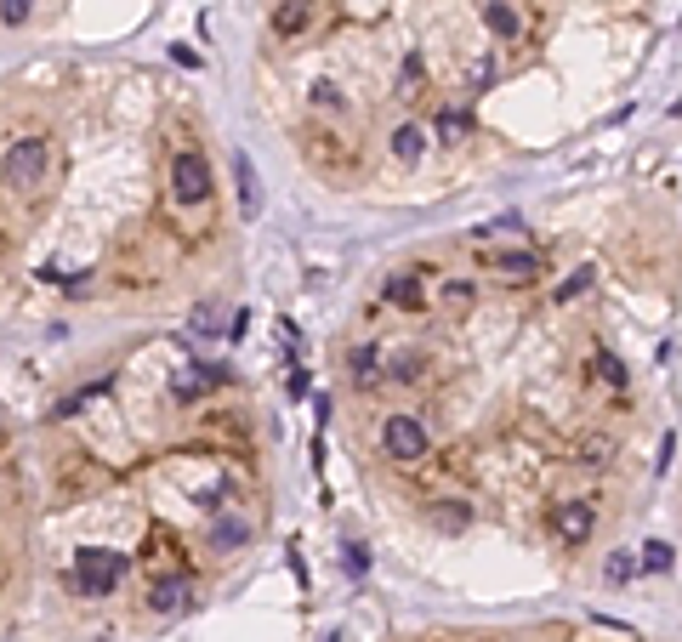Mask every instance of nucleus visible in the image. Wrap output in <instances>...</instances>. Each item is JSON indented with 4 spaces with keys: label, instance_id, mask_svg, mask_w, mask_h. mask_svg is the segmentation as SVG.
I'll use <instances>...</instances> for the list:
<instances>
[{
    "label": "nucleus",
    "instance_id": "nucleus-1",
    "mask_svg": "<svg viewBox=\"0 0 682 642\" xmlns=\"http://www.w3.org/2000/svg\"><path fill=\"white\" fill-rule=\"evenodd\" d=\"M46 160H52L46 137H17L6 148V160H0V182H6L12 194H29V188H40V177H46Z\"/></svg>",
    "mask_w": 682,
    "mask_h": 642
},
{
    "label": "nucleus",
    "instance_id": "nucleus-2",
    "mask_svg": "<svg viewBox=\"0 0 682 642\" xmlns=\"http://www.w3.org/2000/svg\"><path fill=\"white\" fill-rule=\"evenodd\" d=\"M120 580V558L114 551H102V546H80L74 551V569H69V586L80 597H109Z\"/></svg>",
    "mask_w": 682,
    "mask_h": 642
},
{
    "label": "nucleus",
    "instance_id": "nucleus-3",
    "mask_svg": "<svg viewBox=\"0 0 682 642\" xmlns=\"http://www.w3.org/2000/svg\"><path fill=\"white\" fill-rule=\"evenodd\" d=\"M381 449H387L398 466H415L426 449H433V433H426L415 415H387L381 421Z\"/></svg>",
    "mask_w": 682,
    "mask_h": 642
},
{
    "label": "nucleus",
    "instance_id": "nucleus-4",
    "mask_svg": "<svg viewBox=\"0 0 682 642\" xmlns=\"http://www.w3.org/2000/svg\"><path fill=\"white\" fill-rule=\"evenodd\" d=\"M170 199L177 205H205L210 199V165H205L200 148H182L170 160Z\"/></svg>",
    "mask_w": 682,
    "mask_h": 642
},
{
    "label": "nucleus",
    "instance_id": "nucleus-5",
    "mask_svg": "<svg viewBox=\"0 0 682 642\" xmlns=\"http://www.w3.org/2000/svg\"><path fill=\"white\" fill-rule=\"evenodd\" d=\"M325 12H330V0H279V6H273V29L285 40H302V34H313L325 24Z\"/></svg>",
    "mask_w": 682,
    "mask_h": 642
},
{
    "label": "nucleus",
    "instance_id": "nucleus-6",
    "mask_svg": "<svg viewBox=\"0 0 682 642\" xmlns=\"http://www.w3.org/2000/svg\"><path fill=\"white\" fill-rule=\"evenodd\" d=\"M551 523H558V534H563L569 546H586V540H591V529H597V511H591V501H563Z\"/></svg>",
    "mask_w": 682,
    "mask_h": 642
},
{
    "label": "nucleus",
    "instance_id": "nucleus-7",
    "mask_svg": "<svg viewBox=\"0 0 682 642\" xmlns=\"http://www.w3.org/2000/svg\"><path fill=\"white\" fill-rule=\"evenodd\" d=\"M483 268H495L501 279H541V256L535 250H483Z\"/></svg>",
    "mask_w": 682,
    "mask_h": 642
},
{
    "label": "nucleus",
    "instance_id": "nucleus-8",
    "mask_svg": "<svg viewBox=\"0 0 682 642\" xmlns=\"http://www.w3.org/2000/svg\"><path fill=\"white\" fill-rule=\"evenodd\" d=\"M483 24H489V34H495V40H518L523 34V12L518 6H512V0H483Z\"/></svg>",
    "mask_w": 682,
    "mask_h": 642
},
{
    "label": "nucleus",
    "instance_id": "nucleus-9",
    "mask_svg": "<svg viewBox=\"0 0 682 642\" xmlns=\"http://www.w3.org/2000/svg\"><path fill=\"white\" fill-rule=\"evenodd\" d=\"M381 296H387L393 307H404V313L426 307V296H421V279H415V273H387V279H381Z\"/></svg>",
    "mask_w": 682,
    "mask_h": 642
},
{
    "label": "nucleus",
    "instance_id": "nucleus-10",
    "mask_svg": "<svg viewBox=\"0 0 682 642\" xmlns=\"http://www.w3.org/2000/svg\"><path fill=\"white\" fill-rule=\"evenodd\" d=\"M210 381H217V370H205V364H188V370L170 375V398H182V404H194Z\"/></svg>",
    "mask_w": 682,
    "mask_h": 642
},
{
    "label": "nucleus",
    "instance_id": "nucleus-11",
    "mask_svg": "<svg viewBox=\"0 0 682 642\" xmlns=\"http://www.w3.org/2000/svg\"><path fill=\"white\" fill-rule=\"evenodd\" d=\"M148 608L154 614H182L188 608V586L182 580H154L148 586Z\"/></svg>",
    "mask_w": 682,
    "mask_h": 642
},
{
    "label": "nucleus",
    "instance_id": "nucleus-12",
    "mask_svg": "<svg viewBox=\"0 0 682 642\" xmlns=\"http://www.w3.org/2000/svg\"><path fill=\"white\" fill-rule=\"evenodd\" d=\"M250 540V523L245 518H217V523H210V546H217V551H239Z\"/></svg>",
    "mask_w": 682,
    "mask_h": 642
},
{
    "label": "nucleus",
    "instance_id": "nucleus-13",
    "mask_svg": "<svg viewBox=\"0 0 682 642\" xmlns=\"http://www.w3.org/2000/svg\"><path fill=\"white\" fill-rule=\"evenodd\" d=\"M347 370H353L358 387H375V381H381V353L375 347H353L347 353Z\"/></svg>",
    "mask_w": 682,
    "mask_h": 642
},
{
    "label": "nucleus",
    "instance_id": "nucleus-14",
    "mask_svg": "<svg viewBox=\"0 0 682 642\" xmlns=\"http://www.w3.org/2000/svg\"><path fill=\"white\" fill-rule=\"evenodd\" d=\"M421 148H426V131H421V125H398V131H393V154H398L404 165H415Z\"/></svg>",
    "mask_w": 682,
    "mask_h": 642
},
{
    "label": "nucleus",
    "instance_id": "nucleus-15",
    "mask_svg": "<svg viewBox=\"0 0 682 642\" xmlns=\"http://www.w3.org/2000/svg\"><path fill=\"white\" fill-rule=\"evenodd\" d=\"M233 170H239V205H245V217H256V210H262V194H256V170H250V160L239 154V160H233Z\"/></svg>",
    "mask_w": 682,
    "mask_h": 642
},
{
    "label": "nucleus",
    "instance_id": "nucleus-16",
    "mask_svg": "<svg viewBox=\"0 0 682 642\" xmlns=\"http://www.w3.org/2000/svg\"><path fill=\"white\" fill-rule=\"evenodd\" d=\"M433 131H438L443 142H461L466 131H473V114H461V109H443V114L433 120Z\"/></svg>",
    "mask_w": 682,
    "mask_h": 642
},
{
    "label": "nucleus",
    "instance_id": "nucleus-17",
    "mask_svg": "<svg viewBox=\"0 0 682 642\" xmlns=\"http://www.w3.org/2000/svg\"><path fill=\"white\" fill-rule=\"evenodd\" d=\"M637 563H643V574H666L677 563V551L666 540H643V558H637Z\"/></svg>",
    "mask_w": 682,
    "mask_h": 642
},
{
    "label": "nucleus",
    "instance_id": "nucleus-18",
    "mask_svg": "<svg viewBox=\"0 0 682 642\" xmlns=\"http://www.w3.org/2000/svg\"><path fill=\"white\" fill-rule=\"evenodd\" d=\"M421 69H426L421 52H410V57L398 63V97H421Z\"/></svg>",
    "mask_w": 682,
    "mask_h": 642
},
{
    "label": "nucleus",
    "instance_id": "nucleus-19",
    "mask_svg": "<svg viewBox=\"0 0 682 642\" xmlns=\"http://www.w3.org/2000/svg\"><path fill=\"white\" fill-rule=\"evenodd\" d=\"M591 375L603 381V387H626V364L614 358V353H597V358H591Z\"/></svg>",
    "mask_w": 682,
    "mask_h": 642
},
{
    "label": "nucleus",
    "instance_id": "nucleus-20",
    "mask_svg": "<svg viewBox=\"0 0 682 642\" xmlns=\"http://www.w3.org/2000/svg\"><path fill=\"white\" fill-rule=\"evenodd\" d=\"M387 375H393V381H404V387H415V381L426 375V358H421V353H404V358L393 364V370H387Z\"/></svg>",
    "mask_w": 682,
    "mask_h": 642
},
{
    "label": "nucleus",
    "instance_id": "nucleus-21",
    "mask_svg": "<svg viewBox=\"0 0 682 642\" xmlns=\"http://www.w3.org/2000/svg\"><path fill=\"white\" fill-rule=\"evenodd\" d=\"M637 569H643V563H637V558H631V551H614V558L603 563V574H609V586H626V580H631V574H637Z\"/></svg>",
    "mask_w": 682,
    "mask_h": 642
},
{
    "label": "nucleus",
    "instance_id": "nucleus-22",
    "mask_svg": "<svg viewBox=\"0 0 682 642\" xmlns=\"http://www.w3.org/2000/svg\"><path fill=\"white\" fill-rule=\"evenodd\" d=\"M609 455H614V449H609V438H586V443H580V455H574V461H580L586 472H597V466H609Z\"/></svg>",
    "mask_w": 682,
    "mask_h": 642
},
{
    "label": "nucleus",
    "instance_id": "nucleus-23",
    "mask_svg": "<svg viewBox=\"0 0 682 642\" xmlns=\"http://www.w3.org/2000/svg\"><path fill=\"white\" fill-rule=\"evenodd\" d=\"M466 518H473V511H466L461 501H438V506H433V523H438V529H466Z\"/></svg>",
    "mask_w": 682,
    "mask_h": 642
},
{
    "label": "nucleus",
    "instance_id": "nucleus-24",
    "mask_svg": "<svg viewBox=\"0 0 682 642\" xmlns=\"http://www.w3.org/2000/svg\"><path fill=\"white\" fill-rule=\"evenodd\" d=\"M102 393H109V381H92V387H80L74 398H63L57 415H80V404H85V398H102Z\"/></svg>",
    "mask_w": 682,
    "mask_h": 642
},
{
    "label": "nucleus",
    "instance_id": "nucleus-25",
    "mask_svg": "<svg viewBox=\"0 0 682 642\" xmlns=\"http://www.w3.org/2000/svg\"><path fill=\"white\" fill-rule=\"evenodd\" d=\"M586 290H591V268H580V273H574V279H563V285H558V302L569 307L574 296H586Z\"/></svg>",
    "mask_w": 682,
    "mask_h": 642
},
{
    "label": "nucleus",
    "instance_id": "nucleus-26",
    "mask_svg": "<svg viewBox=\"0 0 682 642\" xmlns=\"http://www.w3.org/2000/svg\"><path fill=\"white\" fill-rule=\"evenodd\" d=\"M29 12H34V0H0V24H29Z\"/></svg>",
    "mask_w": 682,
    "mask_h": 642
},
{
    "label": "nucleus",
    "instance_id": "nucleus-27",
    "mask_svg": "<svg viewBox=\"0 0 682 642\" xmlns=\"http://www.w3.org/2000/svg\"><path fill=\"white\" fill-rule=\"evenodd\" d=\"M341 558H347V574H353V580H358V574L370 569V551L358 546V540H347V546H341Z\"/></svg>",
    "mask_w": 682,
    "mask_h": 642
},
{
    "label": "nucleus",
    "instance_id": "nucleus-28",
    "mask_svg": "<svg viewBox=\"0 0 682 642\" xmlns=\"http://www.w3.org/2000/svg\"><path fill=\"white\" fill-rule=\"evenodd\" d=\"M313 109H347V97H341L336 85L325 80V85H313Z\"/></svg>",
    "mask_w": 682,
    "mask_h": 642
},
{
    "label": "nucleus",
    "instance_id": "nucleus-29",
    "mask_svg": "<svg viewBox=\"0 0 682 642\" xmlns=\"http://www.w3.org/2000/svg\"><path fill=\"white\" fill-rule=\"evenodd\" d=\"M473 285H466V279H450V285H443V302H450V307H466V302H473Z\"/></svg>",
    "mask_w": 682,
    "mask_h": 642
},
{
    "label": "nucleus",
    "instance_id": "nucleus-30",
    "mask_svg": "<svg viewBox=\"0 0 682 642\" xmlns=\"http://www.w3.org/2000/svg\"><path fill=\"white\" fill-rule=\"evenodd\" d=\"M290 574H296V586H307V558H302V546H290Z\"/></svg>",
    "mask_w": 682,
    "mask_h": 642
},
{
    "label": "nucleus",
    "instance_id": "nucleus-31",
    "mask_svg": "<svg viewBox=\"0 0 682 642\" xmlns=\"http://www.w3.org/2000/svg\"><path fill=\"white\" fill-rule=\"evenodd\" d=\"M170 57H177L182 69H200V52H194V46H170Z\"/></svg>",
    "mask_w": 682,
    "mask_h": 642
},
{
    "label": "nucleus",
    "instance_id": "nucleus-32",
    "mask_svg": "<svg viewBox=\"0 0 682 642\" xmlns=\"http://www.w3.org/2000/svg\"><path fill=\"white\" fill-rule=\"evenodd\" d=\"M285 387H290V398H302V393H307V370H290Z\"/></svg>",
    "mask_w": 682,
    "mask_h": 642
}]
</instances>
